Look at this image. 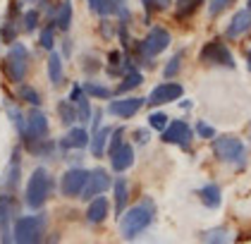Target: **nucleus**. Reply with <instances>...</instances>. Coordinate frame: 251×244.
Here are the masks:
<instances>
[{"mask_svg":"<svg viewBox=\"0 0 251 244\" xmlns=\"http://www.w3.org/2000/svg\"><path fill=\"white\" fill-rule=\"evenodd\" d=\"M153 201H149V199H144L141 204H136L132 208H125V213L120 216V235H122V240H127V242H132L136 240L141 232H146L149 225L153 223Z\"/></svg>","mask_w":251,"mask_h":244,"instance_id":"1","label":"nucleus"},{"mask_svg":"<svg viewBox=\"0 0 251 244\" xmlns=\"http://www.w3.org/2000/svg\"><path fill=\"white\" fill-rule=\"evenodd\" d=\"M53 189H55V182H53L50 172L46 168H36L31 172V177L26 182V191H24L26 206L31 208V211H41V208L46 206V201L50 199Z\"/></svg>","mask_w":251,"mask_h":244,"instance_id":"2","label":"nucleus"},{"mask_svg":"<svg viewBox=\"0 0 251 244\" xmlns=\"http://www.w3.org/2000/svg\"><path fill=\"white\" fill-rule=\"evenodd\" d=\"M213 156L220 161V163H230L237 168H244L247 165V146L239 136H213Z\"/></svg>","mask_w":251,"mask_h":244,"instance_id":"3","label":"nucleus"},{"mask_svg":"<svg viewBox=\"0 0 251 244\" xmlns=\"http://www.w3.org/2000/svg\"><path fill=\"white\" fill-rule=\"evenodd\" d=\"M170 41H173V38H170V31H168V29H163V27H151V31L136 43V53H139L141 65L153 67L155 65L153 57L160 55V53L170 46Z\"/></svg>","mask_w":251,"mask_h":244,"instance_id":"4","label":"nucleus"},{"mask_svg":"<svg viewBox=\"0 0 251 244\" xmlns=\"http://www.w3.org/2000/svg\"><path fill=\"white\" fill-rule=\"evenodd\" d=\"M46 230V216H17L12 220V242L15 244H39Z\"/></svg>","mask_w":251,"mask_h":244,"instance_id":"5","label":"nucleus"},{"mask_svg":"<svg viewBox=\"0 0 251 244\" xmlns=\"http://www.w3.org/2000/svg\"><path fill=\"white\" fill-rule=\"evenodd\" d=\"M48 132H50V127H48V115L43 113L39 106H31V110L26 113V132L22 136V144L34 153L41 141L48 139Z\"/></svg>","mask_w":251,"mask_h":244,"instance_id":"6","label":"nucleus"},{"mask_svg":"<svg viewBox=\"0 0 251 244\" xmlns=\"http://www.w3.org/2000/svg\"><path fill=\"white\" fill-rule=\"evenodd\" d=\"M2 67H5V75H7V79L12 84H22L24 77H26V70H29V51H26V46L20 43V41L10 43V51H7V55L2 60Z\"/></svg>","mask_w":251,"mask_h":244,"instance_id":"7","label":"nucleus"},{"mask_svg":"<svg viewBox=\"0 0 251 244\" xmlns=\"http://www.w3.org/2000/svg\"><path fill=\"white\" fill-rule=\"evenodd\" d=\"M199 60H201V62H206V65L227 67V70H234V67H237L232 51L227 48V46H225V43H223V41H220V38H213V41H208V43L201 48Z\"/></svg>","mask_w":251,"mask_h":244,"instance_id":"8","label":"nucleus"},{"mask_svg":"<svg viewBox=\"0 0 251 244\" xmlns=\"http://www.w3.org/2000/svg\"><path fill=\"white\" fill-rule=\"evenodd\" d=\"M110 187H113V177L108 175V170H105V168L89 170L86 185H84V189H81L79 199L89 204V201H91L94 196H100V194H105V191H108Z\"/></svg>","mask_w":251,"mask_h":244,"instance_id":"9","label":"nucleus"},{"mask_svg":"<svg viewBox=\"0 0 251 244\" xmlns=\"http://www.w3.org/2000/svg\"><path fill=\"white\" fill-rule=\"evenodd\" d=\"M182 96H184L182 84H177V81H165V84H158L153 91L146 96V106H149V108H158V106L179 101Z\"/></svg>","mask_w":251,"mask_h":244,"instance_id":"10","label":"nucleus"},{"mask_svg":"<svg viewBox=\"0 0 251 244\" xmlns=\"http://www.w3.org/2000/svg\"><path fill=\"white\" fill-rule=\"evenodd\" d=\"M165 144H175V146H182V149H189L194 139V130L189 127V122L184 120H173L168 122V127L163 130V136H160Z\"/></svg>","mask_w":251,"mask_h":244,"instance_id":"11","label":"nucleus"},{"mask_svg":"<svg viewBox=\"0 0 251 244\" xmlns=\"http://www.w3.org/2000/svg\"><path fill=\"white\" fill-rule=\"evenodd\" d=\"M144 106H146V98H144V96L115 98V101H110V103H108L105 113L113 115V117H122V120H127V117H132V115L139 113V110H141Z\"/></svg>","mask_w":251,"mask_h":244,"instance_id":"12","label":"nucleus"},{"mask_svg":"<svg viewBox=\"0 0 251 244\" xmlns=\"http://www.w3.org/2000/svg\"><path fill=\"white\" fill-rule=\"evenodd\" d=\"M86 177H89V170L84 168H70L65 175H62V180H60V191H62V196H67V199H75L81 194V189L86 185Z\"/></svg>","mask_w":251,"mask_h":244,"instance_id":"13","label":"nucleus"},{"mask_svg":"<svg viewBox=\"0 0 251 244\" xmlns=\"http://www.w3.org/2000/svg\"><path fill=\"white\" fill-rule=\"evenodd\" d=\"M22 182V149L12 151V158H10V163H7V168H5V175L0 177V187L7 189V191H15V189L20 187Z\"/></svg>","mask_w":251,"mask_h":244,"instance_id":"14","label":"nucleus"},{"mask_svg":"<svg viewBox=\"0 0 251 244\" xmlns=\"http://www.w3.org/2000/svg\"><path fill=\"white\" fill-rule=\"evenodd\" d=\"M89 139H91V134L84 130V127H75V125H72L70 132L58 141V146L60 149H65V151H72V149L81 151V149L89 146Z\"/></svg>","mask_w":251,"mask_h":244,"instance_id":"15","label":"nucleus"},{"mask_svg":"<svg viewBox=\"0 0 251 244\" xmlns=\"http://www.w3.org/2000/svg\"><path fill=\"white\" fill-rule=\"evenodd\" d=\"M70 101H72L75 108H77V120L81 125H86V122L91 120V103H89V96L84 94L81 84H72V89H70Z\"/></svg>","mask_w":251,"mask_h":244,"instance_id":"16","label":"nucleus"},{"mask_svg":"<svg viewBox=\"0 0 251 244\" xmlns=\"http://www.w3.org/2000/svg\"><path fill=\"white\" fill-rule=\"evenodd\" d=\"M249 29H251V10H239V12H234L232 22L227 24L225 36L230 38V41H234V38L244 36Z\"/></svg>","mask_w":251,"mask_h":244,"instance_id":"17","label":"nucleus"},{"mask_svg":"<svg viewBox=\"0 0 251 244\" xmlns=\"http://www.w3.org/2000/svg\"><path fill=\"white\" fill-rule=\"evenodd\" d=\"M134 165V144H122L120 149L110 156V168L115 172H125Z\"/></svg>","mask_w":251,"mask_h":244,"instance_id":"18","label":"nucleus"},{"mask_svg":"<svg viewBox=\"0 0 251 244\" xmlns=\"http://www.w3.org/2000/svg\"><path fill=\"white\" fill-rule=\"evenodd\" d=\"M108 211H110V204H108V199L100 194V196H94L91 201H89V208H86V220L91 223V225H98V223H103L105 218H108Z\"/></svg>","mask_w":251,"mask_h":244,"instance_id":"19","label":"nucleus"},{"mask_svg":"<svg viewBox=\"0 0 251 244\" xmlns=\"http://www.w3.org/2000/svg\"><path fill=\"white\" fill-rule=\"evenodd\" d=\"M144 84V75H141V70H136L134 65L122 75V81L117 84V89L113 91V96H122V94H129V91H134L136 86H141Z\"/></svg>","mask_w":251,"mask_h":244,"instance_id":"20","label":"nucleus"},{"mask_svg":"<svg viewBox=\"0 0 251 244\" xmlns=\"http://www.w3.org/2000/svg\"><path fill=\"white\" fill-rule=\"evenodd\" d=\"M129 67H132V62H129L127 53H122V51H110L108 53V75L110 77H122Z\"/></svg>","mask_w":251,"mask_h":244,"instance_id":"21","label":"nucleus"},{"mask_svg":"<svg viewBox=\"0 0 251 244\" xmlns=\"http://www.w3.org/2000/svg\"><path fill=\"white\" fill-rule=\"evenodd\" d=\"M199 199H201V204L206 208L215 211V208H220V204H223V191H220V187L215 182H208V185H203V187L199 189Z\"/></svg>","mask_w":251,"mask_h":244,"instance_id":"22","label":"nucleus"},{"mask_svg":"<svg viewBox=\"0 0 251 244\" xmlns=\"http://www.w3.org/2000/svg\"><path fill=\"white\" fill-rule=\"evenodd\" d=\"M48 79H50V84H53V86H60V84L65 81V67H62V55H60L55 48H53V51L48 53Z\"/></svg>","mask_w":251,"mask_h":244,"instance_id":"23","label":"nucleus"},{"mask_svg":"<svg viewBox=\"0 0 251 244\" xmlns=\"http://www.w3.org/2000/svg\"><path fill=\"white\" fill-rule=\"evenodd\" d=\"M113 194H115V216H122L127 208V201H129V185L125 177L113 180Z\"/></svg>","mask_w":251,"mask_h":244,"instance_id":"24","label":"nucleus"},{"mask_svg":"<svg viewBox=\"0 0 251 244\" xmlns=\"http://www.w3.org/2000/svg\"><path fill=\"white\" fill-rule=\"evenodd\" d=\"M53 24L60 31L70 29V24H72V2L70 0H62L58 5V10H53Z\"/></svg>","mask_w":251,"mask_h":244,"instance_id":"25","label":"nucleus"},{"mask_svg":"<svg viewBox=\"0 0 251 244\" xmlns=\"http://www.w3.org/2000/svg\"><path fill=\"white\" fill-rule=\"evenodd\" d=\"M110 127H98L91 136L94 139H89V146H91V156L94 158H100L103 156V151H105V146H108V136H110Z\"/></svg>","mask_w":251,"mask_h":244,"instance_id":"26","label":"nucleus"},{"mask_svg":"<svg viewBox=\"0 0 251 244\" xmlns=\"http://www.w3.org/2000/svg\"><path fill=\"white\" fill-rule=\"evenodd\" d=\"M203 2H206V0H175V17L177 19L192 17Z\"/></svg>","mask_w":251,"mask_h":244,"instance_id":"27","label":"nucleus"},{"mask_svg":"<svg viewBox=\"0 0 251 244\" xmlns=\"http://www.w3.org/2000/svg\"><path fill=\"white\" fill-rule=\"evenodd\" d=\"M58 115L65 127H72L77 122V108H75V103L70 98L67 101H58Z\"/></svg>","mask_w":251,"mask_h":244,"instance_id":"28","label":"nucleus"},{"mask_svg":"<svg viewBox=\"0 0 251 244\" xmlns=\"http://www.w3.org/2000/svg\"><path fill=\"white\" fill-rule=\"evenodd\" d=\"M5 110H7V115H10V122L15 125V130H17V134H20V139L24 136V132H26V115L22 113L17 106H12L10 101L5 103Z\"/></svg>","mask_w":251,"mask_h":244,"instance_id":"29","label":"nucleus"},{"mask_svg":"<svg viewBox=\"0 0 251 244\" xmlns=\"http://www.w3.org/2000/svg\"><path fill=\"white\" fill-rule=\"evenodd\" d=\"M81 89H84V94L89 96V98H98V101H108V98H113V91L108 89V86H103V84H98V81H86V84H81Z\"/></svg>","mask_w":251,"mask_h":244,"instance_id":"30","label":"nucleus"},{"mask_svg":"<svg viewBox=\"0 0 251 244\" xmlns=\"http://www.w3.org/2000/svg\"><path fill=\"white\" fill-rule=\"evenodd\" d=\"M203 244H230V232L227 227H211L203 232Z\"/></svg>","mask_w":251,"mask_h":244,"instance_id":"31","label":"nucleus"},{"mask_svg":"<svg viewBox=\"0 0 251 244\" xmlns=\"http://www.w3.org/2000/svg\"><path fill=\"white\" fill-rule=\"evenodd\" d=\"M125 7H127V0H103V2H100L98 15H100V17H110V15L117 17Z\"/></svg>","mask_w":251,"mask_h":244,"instance_id":"32","label":"nucleus"},{"mask_svg":"<svg viewBox=\"0 0 251 244\" xmlns=\"http://www.w3.org/2000/svg\"><path fill=\"white\" fill-rule=\"evenodd\" d=\"M17 96H20L22 101H26L29 106H41V94L34 89V86H29V84H20V89H17Z\"/></svg>","mask_w":251,"mask_h":244,"instance_id":"33","label":"nucleus"},{"mask_svg":"<svg viewBox=\"0 0 251 244\" xmlns=\"http://www.w3.org/2000/svg\"><path fill=\"white\" fill-rule=\"evenodd\" d=\"M39 41H41V48H46V51L50 53V51L55 48V24H48V27H43V29H41Z\"/></svg>","mask_w":251,"mask_h":244,"instance_id":"34","label":"nucleus"},{"mask_svg":"<svg viewBox=\"0 0 251 244\" xmlns=\"http://www.w3.org/2000/svg\"><path fill=\"white\" fill-rule=\"evenodd\" d=\"M122 144H125V127H115V130L110 132V136H108V158H110Z\"/></svg>","mask_w":251,"mask_h":244,"instance_id":"35","label":"nucleus"},{"mask_svg":"<svg viewBox=\"0 0 251 244\" xmlns=\"http://www.w3.org/2000/svg\"><path fill=\"white\" fill-rule=\"evenodd\" d=\"M0 41H5V43H15L17 41V22H12V19L2 22V27H0Z\"/></svg>","mask_w":251,"mask_h":244,"instance_id":"36","label":"nucleus"},{"mask_svg":"<svg viewBox=\"0 0 251 244\" xmlns=\"http://www.w3.org/2000/svg\"><path fill=\"white\" fill-rule=\"evenodd\" d=\"M182 57H184V51H177V53L168 60V65H165V79H175V77H177L179 67H182Z\"/></svg>","mask_w":251,"mask_h":244,"instance_id":"37","label":"nucleus"},{"mask_svg":"<svg viewBox=\"0 0 251 244\" xmlns=\"http://www.w3.org/2000/svg\"><path fill=\"white\" fill-rule=\"evenodd\" d=\"M168 122H170V117L165 113H160V110H155V113L149 115V127L155 132H163L165 127H168Z\"/></svg>","mask_w":251,"mask_h":244,"instance_id":"38","label":"nucleus"},{"mask_svg":"<svg viewBox=\"0 0 251 244\" xmlns=\"http://www.w3.org/2000/svg\"><path fill=\"white\" fill-rule=\"evenodd\" d=\"M22 22H24V31H36V27H39L41 22V12L39 10H26L24 12V17H22Z\"/></svg>","mask_w":251,"mask_h":244,"instance_id":"39","label":"nucleus"},{"mask_svg":"<svg viewBox=\"0 0 251 244\" xmlns=\"http://www.w3.org/2000/svg\"><path fill=\"white\" fill-rule=\"evenodd\" d=\"M141 2L146 7V17L155 10H170V5H173V0H141Z\"/></svg>","mask_w":251,"mask_h":244,"instance_id":"40","label":"nucleus"},{"mask_svg":"<svg viewBox=\"0 0 251 244\" xmlns=\"http://www.w3.org/2000/svg\"><path fill=\"white\" fill-rule=\"evenodd\" d=\"M232 2H234V0H211V2H208V15H211V17H218L220 12H225V10L230 7Z\"/></svg>","mask_w":251,"mask_h":244,"instance_id":"41","label":"nucleus"},{"mask_svg":"<svg viewBox=\"0 0 251 244\" xmlns=\"http://www.w3.org/2000/svg\"><path fill=\"white\" fill-rule=\"evenodd\" d=\"M194 134H199L201 139H213V136H215V127H211V125L203 122V120H199L196 127H194Z\"/></svg>","mask_w":251,"mask_h":244,"instance_id":"42","label":"nucleus"},{"mask_svg":"<svg viewBox=\"0 0 251 244\" xmlns=\"http://www.w3.org/2000/svg\"><path fill=\"white\" fill-rule=\"evenodd\" d=\"M100 31H103V36H105V38H113L117 34L115 24H113L110 19H103V22H100Z\"/></svg>","mask_w":251,"mask_h":244,"instance_id":"43","label":"nucleus"},{"mask_svg":"<svg viewBox=\"0 0 251 244\" xmlns=\"http://www.w3.org/2000/svg\"><path fill=\"white\" fill-rule=\"evenodd\" d=\"M149 136H151V127H149V130H136L134 132V144H146Z\"/></svg>","mask_w":251,"mask_h":244,"instance_id":"44","label":"nucleus"},{"mask_svg":"<svg viewBox=\"0 0 251 244\" xmlns=\"http://www.w3.org/2000/svg\"><path fill=\"white\" fill-rule=\"evenodd\" d=\"M100 117H103V110H96V113L91 115V120H89V122H91V132H89V134H94V132L100 127Z\"/></svg>","mask_w":251,"mask_h":244,"instance_id":"45","label":"nucleus"},{"mask_svg":"<svg viewBox=\"0 0 251 244\" xmlns=\"http://www.w3.org/2000/svg\"><path fill=\"white\" fill-rule=\"evenodd\" d=\"M86 2H89V7L98 15V10H100V2H103V0H86Z\"/></svg>","mask_w":251,"mask_h":244,"instance_id":"46","label":"nucleus"},{"mask_svg":"<svg viewBox=\"0 0 251 244\" xmlns=\"http://www.w3.org/2000/svg\"><path fill=\"white\" fill-rule=\"evenodd\" d=\"M43 244H60L58 232H55V235H48V237H46V242H43Z\"/></svg>","mask_w":251,"mask_h":244,"instance_id":"47","label":"nucleus"},{"mask_svg":"<svg viewBox=\"0 0 251 244\" xmlns=\"http://www.w3.org/2000/svg\"><path fill=\"white\" fill-rule=\"evenodd\" d=\"M70 51H72V43H70V38H65V55H70Z\"/></svg>","mask_w":251,"mask_h":244,"instance_id":"48","label":"nucleus"},{"mask_svg":"<svg viewBox=\"0 0 251 244\" xmlns=\"http://www.w3.org/2000/svg\"><path fill=\"white\" fill-rule=\"evenodd\" d=\"M192 106H194L192 101H184V103H182V108H184V110H192Z\"/></svg>","mask_w":251,"mask_h":244,"instance_id":"49","label":"nucleus"},{"mask_svg":"<svg viewBox=\"0 0 251 244\" xmlns=\"http://www.w3.org/2000/svg\"><path fill=\"white\" fill-rule=\"evenodd\" d=\"M249 72H251V53H249Z\"/></svg>","mask_w":251,"mask_h":244,"instance_id":"50","label":"nucleus"},{"mask_svg":"<svg viewBox=\"0 0 251 244\" xmlns=\"http://www.w3.org/2000/svg\"><path fill=\"white\" fill-rule=\"evenodd\" d=\"M247 10H251V0H249V2H247Z\"/></svg>","mask_w":251,"mask_h":244,"instance_id":"51","label":"nucleus"},{"mask_svg":"<svg viewBox=\"0 0 251 244\" xmlns=\"http://www.w3.org/2000/svg\"><path fill=\"white\" fill-rule=\"evenodd\" d=\"M39 244H41V242H39Z\"/></svg>","mask_w":251,"mask_h":244,"instance_id":"52","label":"nucleus"}]
</instances>
